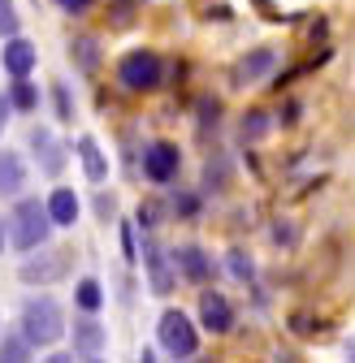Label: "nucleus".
Instances as JSON below:
<instances>
[{"label":"nucleus","instance_id":"nucleus-1","mask_svg":"<svg viewBox=\"0 0 355 363\" xmlns=\"http://www.w3.org/2000/svg\"><path fill=\"white\" fill-rule=\"evenodd\" d=\"M5 234H9V247L18 255H31V251H43L53 242L57 225L48 216V203H43L39 195H18L9 216H5Z\"/></svg>","mask_w":355,"mask_h":363},{"label":"nucleus","instance_id":"nucleus-2","mask_svg":"<svg viewBox=\"0 0 355 363\" xmlns=\"http://www.w3.org/2000/svg\"><path fill=\"white\" fill-rule=\"evenodd\" d=\"M18 333L35 346V350H53L57 342L70 337V320L57 294H31L18 307Z\"/></svg>","mask_w":355,"mask_h":363},{"label":"nucleus","instance_id":"nucleus-3","mask_svg":"<svg viewBox=\"0 0 355 363\" xmlns=\"http://www.w3.org/2000/svg\"><path fill=\"white\" fill-rule=\"evenodd\" d=\"M113 78L126 96H152V91L165 86V57L156 48H130L117 57Z\"/></svg>","mask_w":355,"mask_h":363},{"label":"nucleus","instance_id":"nucleus-4","mask_svg":"<svg viewBox=\"0 0 355 363\" xmlns=\"http://www.w3.org/2000/svg\"><path fill=\"white\" fill-rule=\"evenodd\" d=\"M200 320H191V315L182 307H165L160 320H156V346L169 354V359H195L200 354Z\"/></svg>","mask_w":355,"mask_h":363},{"label":"nucleus","instance_id":"nucleus-5","mask_svg":"<svg viewBox=\"0 0 355 363\" xmlns=\"http://www.w3.org/2000/svg\"><path fill=\"white\" fill-rule=\"evenodd\" d=\"M139 264H143V272H148V286H152V294L169 298V294L178 290V268H173V255H169V251L156 242V230H152V234H143Z\"/></svg>","mask_w":355,"mask_h":363},{"label":"nucleus","instance_id":"nucleus-6","mask_svg":"<svg viewBox=\"0 0 355 363\" xmlns=\"http://www.w3.org/2000/svg\"><path fill=\"white\" fill-rule=\"evenodd\" d=\"M139 169H143V182L169 186V182H178V173H182V147L169 143V139H152L139 156Z\"/></svg>","mask_w":355,"mask_h":363},{"label":"nucleus","instance_id":"nucleus-7","mask_svg":"<svg viewBox=\"0 0 355 363\" xmlns=\"http://www.w3.org/2000/svg\"><path fill=\"white\" fill-rule=\"evenodd\" d=\"M26 147H31V160L43 177H61V169L70 164V147L57 139L48 125H31L26 130Z\"/></svg>","mask_w":355,"mask_h":363},{"label":"nucleus","instance_id":"nucleus-8","mask_svg":"<svg viewBox=\"0 0 355 363\" xmlns=\"http://www.w3.org/2000/svg\"><path fill=\"white\" fill-rule=\"evenodd\" d=\"M195 320L204 333L212 337H226L234 325H239V315H234V303L221 294V290H200V307H195Z\"/></svg>","mask_w":355,"mask_h":363},{"label":"nucleus","instance_id":"nucleus-9","mask_svg":"<svg viewBox=\"0 0 355 363\" xmlns=\"http://www.w3.org/2000/svg\"><path fill=\"white\" fill-rule=\"evenodd\" d=\"M70 346L74 359H100L109 350V325H100V315L78 311V320L70 325Z\"/></svg>","mask_w":355,"mask_h":363},{"label":"nucleus","instance_id":"nucleus-10","mask_svg":"<svg viewBox=\"0 0 355 363\" xmlns=\"http://www.w3.org/2000/svg\"><path fill=\"white\" fill-rule=\"evenodd\" d=\"M169 255H173V268H178V277H182V281H191V286H212L217 264H212V255H208L200 242H182V247H173Z\"/></svg>","mask_w":355,"mask_h":363},{"label":"nucleus","instance_id":"nucleus-11","mask_svg":"<svg viewBox=\"0 0 355 363\" xmlns=\"http://www.w3.org/2000/svg\"><path fill=\"white\" fill-rule=\"evenodd\" d=\"M5 48H0V69H5L9 78H26V74H35V65H39V48L18 30V35H9V39H0Z\"/></svg>","mask_w":355,"mask_h":363},{"label":"nucleus","instance_id":"nucleus-12","mask_svg":"<svg viewBox=\"0 0 355 363\" xmlns=\"http://www.w3.org/2000/svg\"><path fill=\"white\" fill-rule=\"evenodd\" d=\"M26 182H31V164H26V156L22 152H13V147H0V199H18V195H26Z\"/></svg>","mask_w":355,"mask_h":363},{"label":"nucleus","instance_id":"nucleus-13","mask_svg":"<svg viewBox=\"0 0 355 363\" xmlns=\"http://www.w3.org/2000/svg\"><path fill=\"white\" fill-rule=\"evenodd\" d=\"M74 156H78V164H82V177L92 182V186H104V182H109V152L100 147L96 134H78Z\"/></svg>","mask_w":355,"mask_h":363},{"label":"nucleus","instance_id":"nucleus-14","mask_svg":"<svg viewBox=\"0 0 355 363\" xmlns=\"http://www.w3.org/2000/svg\"><path fill=\"white\" fill-rule=\"evenodd\" d=\"M278 48H251L247 57H239V65H234V86H256V82H264L273 69H278Z\"/></svg>","mask_w":355,"mask_h":363},{"label":"nucleus","instance_id":"nucleus-15","mask_svg":"<svg viewBox=\"0 0 355 363\" xmlns=\"http://www.w3.org/2000/svg\"><path fill=\"white\" fill-rule=\"evenodd\" d=\"M65 255H70V251H48V259H43V255H39V259H26V264L18 268V277H22L26 286L48 290L53 281H61V277H65V268H70V264H65Z\"/></svg>","mask_w":355,"mask_h":363},{"label":"nucleus","instance_id":"nucleus-16","mask_svg":"<svg viewBox=\"0 0 355 363\" xmlns=\"http://www.w3.org/2000/svg\"><path fill=\"white\" fill-rule=\"evenodd\" d=\"M43 203H48V216H53L57 230H74V225L82 220V199H78L74 186H53Z\"/></svg>","mask_w":355,"mask_h":363},{"label":"nucleus","instance_id":"nucleus-17","mask_svg":"<svg viewBox=\"0 0 355 363\" xmlns=\"http://www.w3.org/2000/svg\"><path fill=\"white\" fill-rule=\"evenodd\" d=\"M5 96H9V108L13 113H22V117L39 113V82H31V74L26 78H9L5 82Z\"/></svg>","mask_w":355,"mask_h":363},{"label":"nucleus","instance_id":"nucleus-18","mask_svg":"<svg viewBox=\"0 0 355 363\" xmlns=\"http://www.w3.org/2000/svg\"><path fill=\"white\" fill-rule=\"evenodd\" d=\"M104 303H109V294H104L100 277H78V281H74V311L100 315V311H104Z\"/></svg>","mask_w":355,"mask_h":363},{"label":"nucleus","instance_id":"nucleus-19","mask_svg":"<svg viewBox=\"0 0 355 363\" xmlns=\"http://www.w3.org/2000/svg\"><path fill=\"white\" fill-rule=\"evenodd\" d=\"M70 61H74L82 74H92V69L100 65V39H96V35H78V39L70 43Z\"/></svg>","mask_w":355,"mask_h":363},{"label":"nucleus","instance_id":"nucleus-20","mask_svg":"<svg viewBox=\"0 0 355 363\" xmlns=\"http://www.w3.org/2000/svg\"><path fill=\"white\" fill-rule=\"evenodd\" d=\"M48 96H53V113H57V125H74V96H70V82H61V78H53V86H48Z\"/></svg>","mask_w":355,"mask_h":363},{"label":"nucleus","instance_id":"nucleus-21","mask_svg":"<svg viewBox=\"0 0 355 363\" xmlns=\"http://www.w3.org/2000/svg\"><path fill=\"white\" fill-rule=\"evenodd\" d=\"M269 130H273V121H269V113H264V108H251V113H243V121H239V134H243L247 143L264 139Z\"/></svg>","mask_w":355,"mask_h":363},{"label":"nucleus","instance_id":"nucleus-22","mask_svg":"<svg viewBox=\"0 0 355 363\" xmlns=\"http://www.w3.org/2000/svg\"><path fill=\"white\" fill-rule=\"evenodd\" d=\"M31 354H35V346L22 333H5V337H0V359H13L18 363V359H31Z\"/></svg>","mask_w":355,"mask_h":363},{"label":"nucleus","instance_id":"nucleus-23","mask_svg":"<svg viewBox=\"0 0 355 363\" xmlns=\"http://www.w3.org/2000/svg\"><path fill=\"white\" fill-rule=\"evenodd\" d=\"M121 259L139 264V225L135 220H121Z\"/></svg>","mask_w":355,"mask_h":363},{"label":"nucleus","instance_id":"nucleus-24","mask_svg":"<svg viewBox=\"0 0 355 363\" xmlns=\"http://www.w3.org/2000/svg\"><path fill=\"white\" fill-rule=\"evenodd\" d=\"M169 208H173V216H178V220H195V216H200V195H191V191H178Z\"/></svg>","mask_w":355,"mask_h":363},{"label":"nucleus","instance_id":"nucleus-25","mask_svg":"<svg viewBox=\"0 0 355 363\" xmlns=\"http://www.w3.org/2000/svg\"><path fill=\"white\" fill-rule=\"evenodd\" d=\"M18 30H22L18 5H13V0H0V39H9V35H18Z\"/></svg>","mask_w":355,"mask_h":363},{"label":"nucleus","instance_id":"nucleus-26","mask_svg":"<svg viewBox=\"0 0 355 363\" xmlns=\"http://www.w3.org/2000/svg\"><path fill=\"white\" fill-rule=\"evenodd\" d=\"M226 264H230V272H234L239 281H256V259H251L247 251H230Z\"/></svg>","mask_w":355,"mask_h":363},{"label":"nucleus","instance_id":"nucleus-27","mask_svg":"<svg viewBox=\"0 0 355 363\" xmlns=\"http://www.w3.org/2000/svg\"><path fill=\"white\" fill-rule=\"evenodd\" d=\"M135 225H139V234H152V230H160V203H139V216H135Z\"/></svg>","mask_w":355,"mask_h":363},{"label":"nucleus","instance_id":"nucleus-28","mask_svg":"<svg viewBox=\"0 0 355 363\" xmlns=\"http://www.w3.org/2000/svg\"><path fill=\"white\" fill-rule=\"evenodd\" d=\"M57 9L70 13V18H82V13H92V9H96V0H57Z\"/></svg>","mask_w":355,"mask_h":363},{"label":"nucleus","instance_id":"nucleus-29","mask_svg":"<svg viewBox=\"0 0 355 363\" xmlns=\"http://www.w3.org/2000/svg\"><path fill=\"white\" fill-rule=\"evenodd\" d=\"M96 216H100V220H104V225H109V216H117V199H113V195H104V191H100V195H96Z\"/></svg>","mask_w":355,"mask_h":363},{"label":"nucleus","instance_id":"nucleus-30","mask_svg":"<svg viewBox=\"0 0 355 363\" xmlns=\"http://www.w3.org/2000/svg\"><path fill=\"white\" fill-rule=\"evenodd\" d=\"M9 117H13V108H9V96H5V91H0V134H5Z\"/></svg>","mask_w":355,"mask_h":363},{"label":"nucleus","instance_id":"nucleus-31","mask_svg":"<svg viewBox=\"0 0 355 363\" xmlns=\"http://www.w3.org/2000/svg\"><path fill=\"white\" fill-rule=\"evenodd\" d=\"M5 242H9V234H5V216H0V255H5Z\"/></svg>","mask_w":355,"mask_h":363},{"label":"nucleus","instance_id":"nucleus-32","mask_svg":"<svg viewBox=\"0 0 355 363\" xmlns=\"http://www.w3.org/2000/svg\"><path fill=\"white\" fill-rule=\"evenodd\" d=\"M346 354H355V337H351V342H346Z\"/></svg>","mask_w":355,"mask_h":363}]
</instances>
